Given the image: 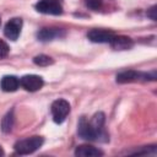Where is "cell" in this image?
<instances>
[{
	"label": "cell",
	"mask_w": 157,
	"mask_h": 157,
	"mask_svg": "<svg viewBox=\"0 0 157 157\" xmlns=\"http://www.w3.org/2000/svg\"><path fill=\"white\" fill-rule=\"evenodd\" d=\"M140 78H144V80H155L156 78V72L153 71L151 75L150 74H142V72H139V71H135V70H126V71H121L117 75V82L118 83H128V82H134V81H137Z\"/></svg>",
	"instance_id": "3957f363"
},
{
	"label": "cell",
	"mask_w": 157,
	"mask_h": 157,
	"mask_svg": "<svg viewBox=\"0 0 157 157\" xmlns=\"http://www.w3.org/2000/svg\"><path fill=\"white\" fill-rule=\"evenodd\" d=\"M156 12H157V6H152L150 10H147V17H150L153 21H156V18H157Z\"/></svg>",
	"instance_id": "ac0fdd59"
},
{
	"label": "cell",
	"mask_w": 157,
	"mask_h": 157,
	"mask_svg": "<svg viewBox=\"0 0 157 157\" xmlns=\"http://www.w3.org/2000/svg\"><path fill=\"white\" fill-rule=\"evenodd\" d=\"M114 32L110 29H98L93 28L87 33V38L93 43H110L114 37Z\"/></svg>",
	"instance_id": "8992f818"
},
{
	"label": "cell",
	"mask_w": 157,
	"mask_h": 157,
	"mask_svg": "<svg viewBox=\"0 0 157 157\" xmlns=\"http://www.w3.org/2000/svg\"><path fill=\"white\" fill-rule=\"evenodd\" d=\"M110 45L115 50H128L132 48L134 42L131 38L126 36H114L113 39L110 40Z\"/></svg>",
	"instance_id": "9c48e42d"
},
{
	"label": "cell",
	"mask_w": 157,
	"mask_h": 157,
	"mask_svg": "<svg viewBox=\"0 0 157 157\" xmlns=\"http://www.w3.org/2000/svg\"><path fill=\"white\" fill-rule=\"evenodd\" d=\"M64 36V32H61L58 28H43L37 33V37L39 40L42 42H47V40H52L56 37Z\"/></svg>",
	"instance_id": "4fadbf2b"
},
{
	"label": "cell",
	"mask_w": 157,
	"mask_h": 157,
	"mask_svg": "<svg viewBox=\"0 0 157 157\" xmlns=\"http://www.w3.org/2000/svg\"><path fill=\"white\" fill-rule=\"evenodd\" d=\"M90 125L92 128V130L94 131L96 136H97V140L101 137V135L103 134V126H104V114L102 112H98L96 113L92 119L90 120Z\"/></svg>",
	"instance_id": "7c38bea8"
},
{
	"label": "cell",
	"mask_w": 157,
	"mask_h": 157,
	"mask_svg": "<svg viewBox=\"0 0 157 157\" xmlns=\"http://www.w3.org/2000/svg\"><path fill=\"white\" fill-rule=\"evenodd\" d=\"M20 86V80L13 75H6L0 81V87L4 92H15Z\"/></svg>",
	"instance_id": "8fae6325"
},
{
	"label": "cell",
	"mask_w": 157,
	"mask_h": 157,
	"mask_svg": "<svg viewBox=\"0 0 157 157\" xmlns=\"http://www.w3.org/2000/svg\"><path fill=\"white\" fill-rule=\"evenodd\" d=\"M44 140L42 136H31L27 139H22L18 140L13 148L18 155H29L33 153L34 151H37L42 145H43Z\"/></svg>",
	"instance_id": "6da1fadb"
},
{
	"label": "cell",
	"mask_w": 157,
	"mask_h": 157,
	"mask_svg": "<svg viewBox=\"0 0 157 157\" xmlns=\"http://www.w3.org/2000/svg\"><path fill=\"white\" fill-rule=\"evenodd\" d=\"M77 134L81 139L87 140V141H93L97 140V136L94 134V131L92 130L90 121H87V119L85 117H81L77 124Z\"/></svg>",
	"instance_id": "ba28073f"
},
{
	"label": "cell",
	"mask_w": 157,
	"mask_h": 157,
	"mask_svg": "<svg viewBox=\"0 0 157 157\" xmlns=\"http://www.w3.org/2000/svg\"><path fill=\"white\" fill-rule=\"evenodd\" d=\"M5 155V152H4V150L1 148V146H0V156H4Z\"/></svg>",
	"instance_id": "d6986e66"
},
{
	"label": "cell",
	"mask_w": 157,
	"mask_h": 157,
	"mask_svg": "<svg viewBox=\"0 0 157 157\" xmlns=\"http://www.w3.org/2000/svg\"><path fill=\"white\" fill-rule=\"evenodd\" d=\"M85 5L93 10V11H97L102 7V0H85Z\"/></svg>",
	"instance_id": "2e32d148"
},
{
	"label": "cell",
	"mask_w": 157,
	"mask_h": 157,
	"mask_svg": "<svg viewBox=\"0 0 157 157\" xmlns=\"http://www.w3.org/2000/svg\"><path fill=\"white\" fill-rule=\"evenodd\" d=\"M103 152L91 145H80L75 150V156L77 157H98L102 156Z\"/></svg>",
	"instance_id": "30bf717a"
},
{
	"label": "cell",
	"mask_w": 157,
	"mask_h": 157,
	"mask_svg": "<svg viewBox=\"0 0 157 157\" xmlns=\"http://www.w3.org/2000/svg\"><path fill=\"white\" fill-rule=\"evenodd\" d=\"M9 52H10V48H9L7 43L4 42L2 39H0V59L1 58H6Z\"/></svg>",
	"instance_id": "e0dca14e"
},
{
	"label": "cell",
	"mask_w": 157,
	"mask_h": 157,
	"mask_svg": "<svg viewBox=\"0 0 157 157\" xmlns=\"http://www.w3.org/2000/svg\"><path fill=\"white\" fill-rule=\"evenodd\" d=\"M13 121H15V118H13V110H10L7 112L4 118L1 119V130L4 132H10L12 130V126H13Z\"/></svg>",
	"instance_id": "5bb4252c"
},
{
	"label": "cell",
	"mask_w": 157,
	"mask_h": 157,
	"mask_svg": "<svg viewBox=\"0 0 157 157\" xmlns=\"http://www.w3.org/2000/svg\"><path fill=\"white\" fill-rule=\"evenodd\" d=\"M50 112H52V117H53L54 123L61 124L66 119L67 114L70 113V104L67 101H65L63 98L56 99L52 103Z\"/></svg>",
	"instance_id": "7a4b0ae2"
},
{
	"label": "cell",
	"mask_w": 157,
	"mask_h": 157,
	"mask_svg": "<svg viewBox=\"0 0 157 157\" xmlns=\"http://www.w3.org/2000/svg\"><path fill=\"white\" fill-rule=\"evenodd\" d=\"M33 63L38 66H49L54 63V60L48 56V55H44V54H40V55H37L33 58Z\"/></svg>",
	"instance_id": "9a60e30c"
},
{
	"label": "cell",
	"mask_w": 157,
	"mask_h": 157,
	"mask_svg": "<svg viewBox=\"0 0 157 157\" xmlns=\"http://www.w3.org/2000/svg\"><path fill=\"white\" fill-rule=\"evenodd\" d=\"M21 28H22V20L20 17H13L10 21H7V23L5 25L4 33L9 39L16 40L21 33Z\"/></svg>",
	"instance_id": "52a82bcc"
},
{
	"label": "cell",
	"mask_w": 157,
	"mask_h": 157,
	"mask_svg": "<svg viewBox=\"0 0 157 157\" xmlns=\"http://www.w3.org/2000/svg\"><path fill=\"white\" fill-rule=\"evenodd\" d=\"M20 85L29 92H36L40 90L44 85V81L38 75H25L20 78Z\"/></svg>",
	"instance_id": "5b68a950"
},
{
	"label": "cell",
	"mask_w": 157,
	"mask_h": 157,
	"mask_svg": "<svg viewBox=\"0 0 157 157\" xmlns=\"http://www.w3.org/2000/svg\"><path fill=\"white\" fill-rule=\"evenodd\" d=\"M36 9L38 12L45 15H61L63 6L60 0H39L36 4Z\"/></svg>",
	"instance_id": "277c9868"
}]
</instances>
